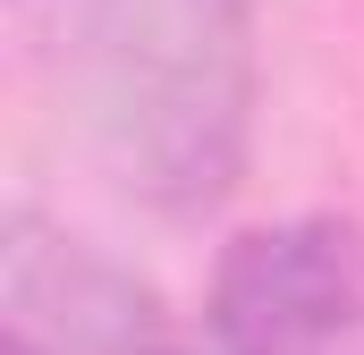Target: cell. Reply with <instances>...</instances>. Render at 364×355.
Instances as JSON below:
<instances>
[{
  "label": "cell",
  "instance_id": "cell-4",
  "mask_svg": "<svg viewBox=\"0 0 364 355\" xmlns=\"http://www.w3.org/2000/svg\"><path fill=\"white\" fill-rule=\"evenodd\" d=\"M26 9H43V0H26Z\"/></svg>",
  "mask_w": 364,
  "mask_h": 355
},
{
  "label": "cell",
  "instance_id": "cell-3",
  "mask_svg": "<svg viewBox=\"0 0 364 355\" xmlns=\"http://www.w3.org/2000/svg\"><path fill=\"white\" fill-rule=\"evenodd\" d=\"M0 330L9 355H186L136 271L34 212H9L0 237Z\"/></svg>",
  "mask_w": 364,
  "mask_h": 355
},
{
  "label": "cell",
  "instance_id": "cell-1",
  "mask_svg": "<svg viewBox=\"0 0 364 355\" xmlns=\"http://www.w3.org/2000/svg\"><path fill=\"white\" fill-rule=\"evenodd\" d=\"M255 51L237 0H119L102 60V127L127 186L161 212H212L246 161Z\"/></svg>",
  "mask_w": 364,
  "mask_h": 355
},
{
  "label": "cell",
  "instance_id": "cell-2",
  "mask_svg": "<svg viewBox=\"0 0 364 355\" xmlns=\"http://www.w3.org/2000/svg\"><path fill=\"white\" fill-rule=\"evenodd\" d=\"M212 355H364V229L339 212L246 229L212 279Z\"/></svg>",
  "mask_w": 364,
  "mask_h": 355
}]
</instances>
